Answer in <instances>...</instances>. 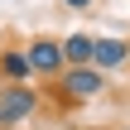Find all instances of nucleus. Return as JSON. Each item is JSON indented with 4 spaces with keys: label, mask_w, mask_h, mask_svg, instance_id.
<instances>
[{
    "label": "nucleus",
    "mask_w": 130,
    "mask_h": 130,
    "mask_svg": "<svg viewBox=\"0 0 130 130\" xmlns=\"http://www.w3.org/2000/svg\"><path fill=\"white\" fill-rule=\"evenodd\" d=\"M34 111H39V92L5 82V92H0V130H19L24 121H34Z\"/></svg>",
    "instance_id": "obj_1"
},
{
    "label": "nucleus",
    "mask_w": 130,
    "mask_h": 130,
    "mask_svg": "<svg viewBox=\"0 0 130 130\" xmlns=\"http://www.w3.org/2000/svg\"><path fill=\"white\" fill-rule=\"evenodd\" d=\"M58 92H63L68 101H96V96L106 92V72H101V68H68V72L58 77Z\"/></svg>",
    "instance_id": "obj_2"
},
{
    "label": "nucleus",
    "mask_w": 130,
    "mask_h": 130,
    "mask_svg": "<svg viewBox=\"0 0 130 130\" xmlns=\"http://www.w3.org/2000/svg\"><path fill=\"white\" fill-rule=\"evenodd\" d=\"M24 48H29V63H34V72H39V77L58 82V77L68 72V53H63V43H58V39H29Z\"/></svg>",
    "instance_id": "obj_3"
},
{
    "label": "nucleus",
    "mask_w": 130,
    "mask_h": 130,
    "mask_svg": "<svg viewBox=\"0 0 130 130\" xmlns=\"http://www.w3.org/2000/svg\"><path fill=\"white\" fill-rule=\"evenodd\" d=\"M0 77L14 82V87H29V82L39 77L34 63H29V48H5V53H0Z\"/></svg>",
    "instance_id": "obj_4"
},
{
    "label": "nucleus",
    "mask_w": 130,
    "mask_h": 130,
    "mask_svg": "<svg viewBox=\"0 0 130 130\" xmlns=\"http://www.w3.org/2000/svg\"><path fill=\"white\" fill-rule=\"evenodd\" d=\"M63 53H68V68H96V39L92 34H68Z\"/></svg>",
    "instance_id": "obj_5"
},
{
    "label": "nucleus",
    "mask_w": 130,
    "mask_h": 130,
    "mask_svg": "<svg viewBox=\"0 0 130 130\" xmlns=\"http://www.w3.org/2000/svg\"><path fill=\"white\" fill-rule=\"evenodd\" d=\"M130 63V39H96V68L101 72H116Z\"/></svg>",
    "instance_id": "obj_6"
},
{
    "label": "nucleus",
    "mask_w": 130,
    "mask_h": 130,
    "mask_svg": "<svg viewBox=\"0 0 130 130\" xmlns=\"http://www.w3.org/2000/svg\"><path fill=\"white\" fill-rule=\"evenodd\" d=\"M63 5H68V10H92L96 0H63Z\"/></svg>",
    "instance_id": "obj_7"
},
{
    "label": "nucleus",
    "mask_w": 130,
    "mask_h": 130,
    "mask_svg": "<svg viewBox=\"0 0 130 130\" xmlns=\"http://www.w3.org/2000/svg\"><path fill=\"white\" fill-rule=\"evenodd\" d=\"M116 130H130V125H116Z\"/></svg>",
    "instance_id": "obj_8"
}]
</instances>
